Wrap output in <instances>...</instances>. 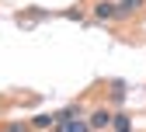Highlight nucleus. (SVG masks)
I'll return each mask as SVG.
<instances>
[{"label": "nucleus", "instance_id": "nucleus-8", "mask_svg": "<svg viewBox=\"0 0 146 132\" xmlns=\"http://www.w3.org/2000/svg\"><path fill=\"white\" fill-rule=\"evenodd\" d=\"M122 132H132V129H122Z\"/></svg>", "mask_w": 146, "mask_h": 132}, {"label": "nucleus", "instance_id": "nucleus-3", "mask_svg": "<svg viewBox=\"0 0 146 132\" xmlns=\"http://www.w3.org/2000/svg\"><path fill=\"white\" fill-rule=\"evenodd\" d=\"M90 129H108V125H111V115H108V111L104 108H98V111H90Z\"/></svg>", "mask_w": 146, "mask_h": 132}, {"label": "nucleus", "instance_id": "nucleus-4", "mask_svg": "<svg viewBox=\"0 0 146 132\" xmlns=\"http://www.w3.org/2000/svg\"><path fill=\"white\" fill-rule=\"evenodd\" d=\"M146 4V0H118V17H125V14H132V11H139Z\"/></svg>", "mask_w": 146, "mask_h": 132}, {"label": "nucleus", "instance_id": "nucleus-2", "mask_svg": "<svg viewBox=\"0 0 146 132\" xmlns=\"http://www.w3.org/2000/svg\"><path fill=\"white\" fill-rule=\"evenodd\" d=\"M94 17H98V21H111V17H118V4L98 0V4H94Z\"/></svg>", "mask_w": 146, "mask_h": 132}, {"label": "nucleus", "instance_id": "nucleus-7", "mask_svg": "<svg viewBox=\"0 0 146 132\" xmlns=\"http://www.w3.org/2000/svg\"><path fill=\"white\" fill-rule=\"evenodd\" d=\"M0 132H28V129H25V125H17V122H14V125H4V129H0Z\"/></svg>", "mask_w": 146, "mask_h": 132}, {"label": "nucleus", "instance_id": "nucleus-6", "mask_svg": "<svg viewBox=\"0 0 146 132\" xmlns=\"http://www.w3.org/2000/svg\"><path fill=\"white\" fill-rule=\"evenodd\" d=\"M111 125L122 132V129H129V115H122V111H118V115H111Z\"/></svg>", "mask_w": 146, "mask_h": 132}, {"label": "nucleus", "instance_id": "nucleus-1", "mask_svg": "<svg viewBox=\"0 0 146 132\" xmlns=\"http://www.w3.org/2000/svg\"><path fill=\"white\" fill-rule=\"evenodd\" d=\"M56 132H90V122H84L80 115L77 118H59L56 122Z\"/></svg>", "mask_w": 146, "mask_h": 132}, {"label": "nucleus", "instance_id": "nucleus-5", "mask_svg": "<svg viewBox=\"0 0 146 132\" xmlns=\"http://www.w3.org/2000/svg\"><path fill=\"white\" fill-rule=\"evenodd\" d=\"M31 125H35V129H52V125H56V115H35Z\"/></svg>", "mask_w": 146, "mask_h": 132}]
</instances>
